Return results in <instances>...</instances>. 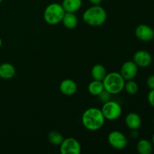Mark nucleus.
<instances>
[{
  "mask_svg": "<svg viewBox=\"0 0 154 154\" xmlns=\"http://www.w3.org/2000/svg\"><path fill=\"white\" fill-rule=\"evenodd\" d=\"M108 141L110 145L116 150H123L128 144L127 138L119 131H112L109 133Z\"/></svg>",
  "mask_w": 154,
  "mask_h": 154,
  "instance_id": "nucleus-6",
  "label": "nucleus"
},
{
  "mask_svg": "<svg viewBox=\"0 0 154 154\" xmlns=\"http://www.w3.org/2000/svg\"><path fill=\"white\" fill-rule=\"evenodd\" d=\"M60 90L65 96H70L76 93L78 90V86L73 80L65 79L60 83Z\"/></svg>",
  "mask_w": 154,
  "mask_h": 154,
  "instance_id": "nucleus-11",
  "label": "nucleus"
},
{
  "mask_svg": "<svg viewBox=\"0 0 154 154\" xmlns=\"http://www.w3.org/2000/svg\"><path fill=\"white\" fill-rule=\"evenodd\" d=\"M16 74L14 66L8 63H2L0 65V78L5 80L11 79Z\"/></svg>",
  "mask_w": 154,
  "mask_h": 154,
  "instance_id": "nucleus-13",
  "label": "nucleus"
},
{
  "mask_svg": "<svg viewBox=\"0 0 154 154\" xmlns=\"http://www.w3.org/2000/svg\"><path fill=\"white\" fill-rule=\"evenodd\" d=\"M2 38H0V48L2 47Z\"/></svg>",
  "mask_w": 154,
  "mask_h": 154,
  "instance_id": "nucleus-25",
  "label": "nucleus"
},
{
  "mask_svg": "<svg viewBox=\"0 0 154 154\" xmlns=\"http://www.w3.org/2000/svg\"><path fill=\"white\" fill-rule=\"evenodd\" d=\"M48 138L50 143L56 146L60 145L63 140H64L63 135L60 132H59L58 131L55 130L50 132V133L48 134Z\"/></svg>",
  "mask_w": 154,
  "mask_h": 154,
  "instance_id": "nucleus-19",
  "label": "nucleus"
},
{
  "mask_svg": "<svg viewBox=\"0 0 154 154\" xmlns=\"http://www.w3.org/2000/svg\"><path fill=\"white\" fill-rule=\"evenodd\" d=\"M107 72L105 66L101 64H96L92 68L91 75L93 80L102 81L106 76Z\"/></svg>",
  "mask_w": 154,
  "mask_h": 154,
  "instance_id": "nucleus-17",
  "label": "nucleus"
},
{
  "mask_svg": "<svg viewBox=\"0 0 154 154\" xmlns=\"http://www.w3.org/2000/svg\"><path fill=\"white\" fill-rule=\"evenodd\" d=\"M124 89L129 95H135L138 91V85L133 80H129L127 82L125 83Z\"/></svg>",
  "mask_w": 154,
  "mask_h": 154,
  "instance_id": "nucleus-20",
  "label": "nucleus"
},
{
  "mask_svg": "<svg viewBox=\"0 0 154 154\" xmlns=\"http://www.w3.org/2000/svg\"><path fill=\"white\" fill-rule=\"evenodd\" d=\"M60 153L62 154H80L81 147L79 141L74 138H68L60 144Z\"/></svg>",
  "mask_w": 154,
  "mask_h": 154,
  "instance_id": "nucleus-7",
  "label": "nucleus"
},
{
  "mask_svg": "<svg viewBox=\"0 0 154 154\" xmlns=\"http://www.w3.org/2000/svg\"><path fill=\"white\" fill-rule=\"evenodd\" d=\"M133 61L139 67L146 68L150 66L153 58L150 53L147 51L141 50L135 53L133 56Z\"/></svg>",
  "mask_w": 154,
  "mask_h": 154,
  "instance_id": "nucleus-9",
  "label": "nucleus"
},
{
  "mask_svg": "<svg viewBox=\"0 0 154 154\" xmlns=\"http://www.w3.org/2000/svg\"><path fill=\"white\" fill-rule=\"evenodd\" d=\"M102 112L105 120H117L122 114V108L120 104L115 101H107L102 108Z\"/></svg>",
  "mask_w": 154,
  "mask_h": 154,
  "instance_id": "nucleus-5",
  "label": "nucleus"
},
{
  "mask_svg": "<svg viewBox=\"0 0 154 154\" xmlns=\"http://www.w3.org/2000/svg\"><path fill=\"white\" fill-rule=\"evenodd\" d=\"M106 19V11L99 5L87 8L83 14L84 22L91 26H100L105 23Z\"/></svg>",
  "mask_w": 154,
  "mask_h": 154,
  "instance_id": "nucleus-2",
  "label": "nucleus"
},
{
  "mask_svg": "<svg viewBox=\"0 0 154 154\" xmlns=\"http://www.w3.org/2000/svg\"><path fill=\"white\" fill-rule=\"evenodd\" d=\"M137 150L140 154H150L153 152V144L147 139H141L137 144Z\"/></svg>",
  "mask_w": 154,
  "mask_h": 154,
  "instance_id": "nucleus-18",
  "label": "nucleus"
},
{
  "mask_svg": "<svg viewBox=\"0 0 154 154\" xmlns=\"http://www.w3.org/2000/svg\"><path fill=\"white\" fill-rule=\"evenodd\" d=\"M2 2H3V0H0V3Z\"/></svg>",
  "mask_w": 154,
  "mask_h": 154,
  "instance_id": "nucleus-27",
  "label": "nucleus"
},
{
  "mask_svg": "<svg viewBox=\"0 0 154 154\" xmlns=\"http://www.w3.org/2000/svg\"><path fill=\"white\" fill-rule=\"evenodd\" d=\"M125 123L130 129H138L141 126L142 120L141 117L136 113H129L125 118Z\"/></svg>",
  "mask_w": 154,
  "mask_h": 154,
  "instance_id": "nucleus-12",
  "label": "nucleus"
},
{
  "mask_svg": "<svg viewBox=\"0 0 154 154\" xmlns=\"http://www.w3.org/2000/svg\"><path fill=\"white\" fill-rule=\"evenodd\" d=\"M147 87L150 88V90L154 89V75H151L147 78Z\"/></svg>",
  "mask_w": 154,
  "mask_h": 154,
  "instance_id": "nucleus-22",
  "label": "nucleus"
},
{
  "mask_svg": "<svg viewBox=\"0 0 154 154\" xmlns=\"http://www.w3.org/2000/svg\"><path fill=\"white\" fill-rule=\"evenodd\" d=\"M90 3L93 5H100L102 3V0H89Z\"/></svg>",
  "mask_w": 154,
  "mask_h": 154,
  "instance_id": "nucleus-24",
  "label": "nucleus"
},
{
  "mask_svg": "<svg viewBox=\"0 0 154 154\" xmlns=\"http://www.w3.org/2000/svg\"><path fill=\"white\" fill-rule=\"evenodd\" d=\"M62 6L66 12L75 13L82 6V0H63Z\"/></svg>",
  "mask_w": 154,
  "mask_h": 154,
  "instance_id": "nucleus-14",
  "label": "nucleus"
},
{
  "mask_svg": "<svg viewBox=\"0 0 154 154\" xmlns=\"http://www.w3.org/2000/svg\"><path fill=\"white\" fill-rule=\"evenodd\" d=\"M135 34L139 40L144 42H150L154 38V31L153 29L146 24H141L135 29Z\"/></svg>",
  "mask_w": 154,
  "mask_h": 154,
  "instance_id": "nucleus-10",
  "label": "nucleus"
},
{
  "mask_svg": "<svg viewBox=\"0 0 154 154\" xmlns=\"http://www.w3.org/2000/svg\"><path fill=\"white\" fill-rule=\"evenodd\" d=\"M138 67L134 61H127L122 65L120 74L125 81L133 80L138 74Z\"/></svg>",
  "mask_w": 154,
  "mask_h": 154,
  "instance_id": "nucleus-8",
  "label": "nucleus"
},
{
  "mask_svg": "<svg viewBox=\"0 0 154 154\" xmlns=\"http://www.w3.org/2000/svg\"><path fill=\"white\" fill-rule=\"evenodd\" d=\"M63 25L69 29H73L78 25V18L75 13L66 12L62 20Z\"/></svg>",
  "mask_w": 154,
  "mask_h": 154,
  "instance_id": "nucleus-15",
  "label": "nucleus"
},
{
  "mask_svg": "<svg viewBox=\"0 0 154 154\" xmlns=\"http://www.w3.org/2000/svg\"><path fill=\"white\" fill-rule=\"evenodd\" d=\"M105 118L102 110L90 108L86 110L82 115V123L84 127L90 131H97L103 126Z\"/></svg>",
  "mask_w": 154,
  "mask_h": 154,
  "instance_id": "nucleus-1",
  "label": "nucleus"
},
{
  "mask_svg": "<svg viewBox=\"0 0 154 154\" xmlns=\"http://www.w3.org/2000/svg\"><path fill=\"white\" fill-rule=\"evenodd\" d=\"M138 135H139V133H138V129H132V132H131V136H132V138H138Z\"/></svg>",
  "mask_w": 154,
  "mask_h": 154,
  "instance_id": "nucleus-23",
  "label": "nucleus"
},
{
  "mask_svg": "<svg viewBox=\"0 0 154 154\" xmlns=\"http://www.w3.org/2000/svg\"><path fill=\"white\" fill-rule=\"evenodd\" d=\"M102 83L105 90L109 94H118L124 89L125 80L118 72L107 74Z\"/></svg>",
  "mask_w": 154,
  "mask_h": 154,
  "instance_id": "nucleus-3",
  "label": "nucleus"
},
{
  "mask_svg": "<svg viewBox=\"0 0 154 154\" xmlns=\"http://www.w3.org/2000/svg\"><path fill=\"white\" fill-rule=\"evenodd\" d=\"M88 91L93 96H99L101 93H102L105 91V88H104L102 81L93 80V81H91L89 84Z\"/></svg>",
  "mask_w": 154,
  "mask_h": 154,
  "instance_id": "nucleus-16",
  "label": "nucleus"
},
{
  "mask_svg": "<svg viewBox=\"0 0 154 154\" xmlns=\"http://www.w3.org/2000/svg\"><path fill=\"white\" fill-rule=\"evenodd\" d=\"M152 142H153V144L154 145V133H153V136H152Z\"/></svg>",
  "mask_w": 154,
  "mask_h": 154,
  "instance_id": "nucleus-26",
  "label": "nucleus"
},
{
  "mask_svg": "<svg viewBox=\"0 0 154 154\" xmlns=\"http://www.w3.org/2000/svg\"><path fill=\"white\" fill-rule=\"evenodd\" d=\"M65 10L62 5L58 3H51L48 5L44 11V19L49 25H57L62 22L64 16Z\"/></svg>",
  "mask_w": 154,
  "mask_h": 154,
  "instance_id": "nucleus-4",
  "label": "nucleus"
},
{
  "mask_svg": "<svg viewBox=\"0 0 154 154\" xmlns=\"http://www.w3.org/2000/svg\"><path fill=\"white\" fill-rule=\"evenodd\" d=\"M147 100H148L149 104L154 108V89L150 90V91L149 92L148 96H147Z\"/></svg>",
  "mask_w": 154,
  "mask_h": 154,
  "instance_id": "nucleus-21",
  "label": "nucleus"
}]
</instances>
